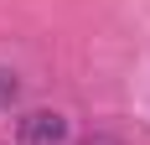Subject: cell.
Returning <instances> with one entry per match:
<instances>
[{
	"label": "cell",
	"mask_w": 150,
	"mask_h": 145,
	"mask_svg": "<svg viewBox=\"0 0 150 145\" xmlns=\"http://www.w3.org/2000/svg\"><path fill=\"white\" fill-rule=\"evenodd\" d=\"M16 99H21V78H16L11 68H0V109H11Z\"/></svg>",
	"instance_id": "obj_2"
},
{
	"label": "cell",
	"mask_w": 150,
	"mask_h": 145,
	"mask_svg": "<svg viewBox=\"0 0 150 145\" xmlns=\"http://www.w3.org/2000/svg\"><path fill=\"white\" fill-rule=\"evenodd\" d=\"M83 145H119V140H114V135H88Z\"/></svg>",
	"instance_id": "obj_3"
},
{
	"label": "cell",
	"mask_w": 150,
	"mask_h": 145,
	"mask_svg": "<svg viewBox=\"0 0 150 145\" xmlns=\"http://www.w3.org/2000/svg\"><path fill=\"white\" fill-rule=\"evenodd\" d=\"M67 119L57 114V109H31V114L16 119V140L21 145H67Z\"/></svg>",
	"instance_id": "obj_1"
}]
</instances>
